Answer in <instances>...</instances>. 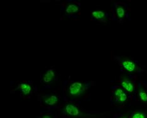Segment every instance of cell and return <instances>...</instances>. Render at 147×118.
I'll return each instance as SVG.
<instances>
[{"label": "cell", "mask_w": 147, "mask_h": 118, "mask_svg": "<svg viewBox=\"0 0 147 118\" xmlns=\"http://www.w3.org/2000/svg\"><path fill=\"white\" fill-rule=\"evenodd\" d=\"M83 84L81 82H74L69 87V92L72 95H77L82 92Z\"/></svg>", "instance_id": "1"}, {"label": "cell", "mask_w": 147, "mask_h": 118, "mask_svg": "<svg viewBox=\"0 0 147 118\" xmlns=\"http://www.w3.org/2000/svg\"><path fill=\"white\" fill-rule=\"evenodd\" d=\"M65 110L67 114L72 116H78L80 113L78 107L71 104H67V105L65 106Z\"/></svg>", "instance_id": "2"}, {"label": "cell", "mask_w": 147, "mask_h": 118, "mask_svg": "<svg viewBox=\"0 0 147 118\" xmlns=\"http://www.w3.org/2000/svg\"><path fill=\"white\" fill-rule=\"evenodd\" d=\"M115 95L117 97V98L118 99L119 102H125L127 99V95L124 92V91H123L121 89H116L115 92Z\"/></svg>", "instance_id": "3"}, {"label": "cell", "mask_w": 147, "mask_h": 118, "mask_svg": "<svg viewBox=\"0 0 147 118\" xmlns=\"http://www.w3.org/2000/svg\"><path fill=\"white\" fill-rule=\"evenodd\" d=\"M122 65H123V66L124 67V68L129 72H133V71H134L136 68L135 64L133 62L131 61H128V60L124 61L122 63Z\"/></svg>", "instance_id": "4"}, {"label": "cell", "mask_w": 147, "mask_h": 118, "mask_svg": "<svg viewBox=\"0 0 147 118\" xmlns=\"http://www.w3.org/2000/svg\"><path fill=\"white\" fill-rule=\"evenodd\" d=\"M55 77V73L52 70H49L47 72L43 77V80L45 83L52 82Z\"/></svg>", "instance_id": "5"}, {"label": "cell", "mask_w": 147, "mask_h": 118, "mask_svg": "<svg viewBox=\"0 0 147 118\" xmlns=\"http://www.w3.org/2000/svg\"><path fill=\"white\" fill-rule=\"evenodd\" d=\"M20 88L23 93L25 95H28V94L31 92V90H32L31 86L28 83H23L20 84Z\"/></svg>", "instance_id": "6"}, {"label": "cell", "mask_w": 147, "mask_h": 118, "mask_svg": "<svg viewBox=\"0 0 147 118\" xmlns=\"http://www.w3.org/2000/svg\"><path fill=\"white\" fill-rule=\"evenodd\" d=\"M58 102V97L55 95H51L45 99V103L49 106H53Z\"/></svg>", "instance_id": "7"}, {"label": "cell", "mask_w": 147, "mask_h": 118, "mask_svg": "<svg viewBox=\"0 0 147 118\" xmlns=\"http://www.w3.org/2000/svg\"><path fill=\"white\" fill-rule=\"evenodd\" d=\"M121 85L126 91H128L129 92H132L133 90H134V87H133V84L128 82V81L124 80L121 82Z\"/></svg>", "instance_id": "8"}, {"label": "cell", "mask_w": 147, "mask_h": 118, "mask_svg": "<svg viewBox=\"0 0 147 118\" xmlns=\"http://www.w3.org/2000/svg\"><path fill=\"white\" fill-rule=\"evenodd\" d=\"M79 11V7L76 5L70 4L67 6L65 12L67 13H74Z\"/></svg>", "instance_id": "9"}, {"label": "cell", "mask_w": 147, "mask_h": 118, "mask_svg": "<svg viewBox=\"0 0 147 118\" xmlns=\"http://www.w3.org/2000/svg\"><path fill=\"white\" fill-rule=\"evenodd\" d=\"M92 15L94 18L96 19H102L105 18V13L104 12L100 11V10H96V11H94L92 12Z\"/></svg>", "instance_id": "10"}, {"label": "cell", "mask_w": 147, "mask_h": 118, "mask_svg": "<svg viewBox=\"0 0 147 118\" xmlns=\"http://www.w3.org/2000/svg\"><path fill=\"white\" fill-rule=\"evenodd\" d=\"M116 13L119 18H122L124 17L125 14V11L124 8L121 7V6H119V7L116 8Z\"/></svg>", "instance_id": "11"}, {"label": "cell", "mask_w": 147, "mask_h": 118, "mask_svg": "<svg viewBox=\"0 0 147 118\" xmlns=\"http://www.w3.org/2000/svg\"><path fill=\"white\" fill-rule=\"evenodd\" d=\"M139 95H140V99H141V100L142 101H143V102H146V101H147V95L145 92H143V91H140Z\"/></svg>", "instance_id": "12"}, {"label": "cell", "mask_w": 147, "mask_h": 118, "mask_svg": "<svg viewBox=\"0 0 147 118\" xmlns=\"http://www.w3.org/2000/svg\"><path fill=\"white\" fill-rule=\"evenodd\" d=\"M132 118H145V116L143 113H136L133 114Z\"/></svg>", "instance_id": "13"}, {"label": "cell", "mask_w": 147, "mask_h": 118, "mask_svg": "<svg viewBox=\"0 0 147 118\" xmlns=\"http://www.w3.org/2000/svg\"><path fill=\"white\" fill-rule=\"evenodd\" d=\"M42 118H52V117L49 116H44Z\"/></svg>", "instance_id": "14"}, {"label": "cell", "mask_w": 147, "mask_h": 118, "mask_svg": "<svg viewBox=\"0 0 147 118\" xmlns=\"http://www.w3.org/2000/svg\"><path fill=\"white\" fill-rule=\"evenodd\" d=\"M122 118H126V117H122Z\"/></svg>", "instance_id": "15"}]
</instances>
